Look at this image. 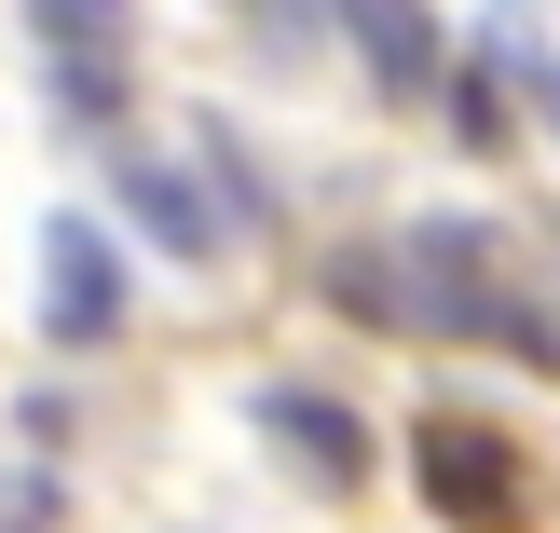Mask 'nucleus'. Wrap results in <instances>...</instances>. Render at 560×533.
I'll list each match as a JSON object with an SVG mask.
<instances>
[{
    "mask_svg": "<svg viewBox=\"0 0 560 533\" xmlns=\"http://www.w3.org/2000/svg\"><path fill=\"white\" fill-rule=\"evenodd\" d=\"M42 328L55 343H109L124 328V260L96 219H42Z\"/></svg>",
    "mask_w": 560,
    "mask_h": 533,
    "instance_id": "nucleus-1",
    "label": "nucleus"
},
{
    "mask_svg": "<svg viewBox=\"0 0 560 533\" xmlns=\"http://www.w3.org/2000/svg\"><path fill=\"white\" fill-rule=\"evenodd\" d=\"M424 493H438L465 533H520V520H534V507H520V493H534V479H520V452H506V438H479V425H424Z\"/></svg>",
    "mask_w": 560,
    "mask_h": 533,
    "instance_id": "nucleus-2",
    "label": "nucleus"
},
{
    "mask_svg": "<svg viewBox=\"0 0 560 533\" xmlns=\"http://www.w3.org/2000/svg\"><path fill=\"white\" fill-rule=\"evenodd\" d=\"M27 27H42L69 109H109V96H124V0H27Z\"/></svg>",
    "mask_w": 560,
    "mask_h": 533,
    "instance_id": "nucleus-3",
    "label": "nucleus"
},
{
    "mask_svg": "<svg viewBox=\"0 0 560 533\" xmlns=\"http://www.w3.org/2000/svg\"><path fill=\"white\" fill-rule=\"evenodd\" d=\"M260 438H288L315 479H370V425L342 397H315V383H260Z\"/></svg>",
    "mask_w": 560,
    "mask_h": 533,
    "instance_id": "nucleus-4",
    "label": "nucleus"
},
{
    "mask_svg": "<svg viewBox=\"0 0 560 533\" xmlns=\"http://www.w3.org/2000/svg\"><path fill=\"white\" fill-rule=\"evenodd\" d=\"M355 55H370L383 96H424L438 82V14L424 0H355Z\"/></svg>",
    "mask_w": 560,
    "mask_h": 533,
    "instance_id": "nucleus-5",
    "label": "nucleus"
},
{
    "mask_svg": "<svg viewBox=\"0 0 560 533\" xmlns=\"http://www.w3.org/2000/svg\"><path fill=\"white\" fill-rule=\"evenodd\" d=\"M124 219L164 246V260H219V206H191L178 164H124Z\"/></svg>",
    "mask_w": 560,
    "mask_h": 533,
    "instance_id": "nucleus-6",
    "label": "nucleus"
},
{
    "mask_svg": "<svg viewBox=\"0 0 560 533\" xmlns=\"http://www.w3.org/2000/svg\"><path fill=\"white\" fill-rule=\"evenodd\" d=\"M547 137H560V82H547Z\"/></svg>",
    "mask_w": 560,
    "mask_h": 533,
    "instance_id": "nucleus-7",
    "label": "nucleus"
}]
</instances>
